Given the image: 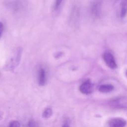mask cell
<instances>
[{"mask_svg":"<svg viewBox=\"0 0 127 127\" xmlns=\"http://www.w3.org/2000/svg\"><path fill=\"white\" fill-rule=\"evenodd\" d=\"M22 55V49L17 47L14 50L5 63L4 69L6 70H12L15 69L19 64Z\"/></svg>","mask_w":127,"mask_h":127,"instance_id":"obj_1","label":"cell"},{"mask_svg":"<svg viewBox=\"0 0 127 127\" xmlns=\"http://www.w3.org/2000/svg\"><path fill=\"white\" fill-rule=\"evenodd\" d=\"M102 0H93L90 6L91 15L96 18L101 17L102 12Z\"/></svg>","mask_w":127,"mask_h":127,"instance_id":"obj_2","label":"cell"},{"mask_svg":"<svg viewBox=\"0 0 127 127\" xmlns=\"http://www.w3.org/2000/svg\"><path fill=\"white\" fill-rule=\"evenodd\" d=\"M103 59L107 65L111 68L115 69L117 67V64L114 56L109 52H106L103 55Z\"/></svg>","mask_w":127,"mask_h":127,"instance_id":"obj_3","label":"cell"},{"mask_svg":"<svg viewBox=\"0 0 127 127\" xmlns=\"http://www.w3.org/2000/svg\"><path fill=\"white\" fill-rule=\"evenodd\" d=\"M93 85L89 80L84 82L79 87L80 91L84 94H90L93 91Z\"/></svg>","mask_w":127,"mask_h":127,"instance_id":"obj_4","label":"cell"},{"mask_svg":"<svg viewBox=\"0 0 127 127\" xmlns=\"http://www.w3.org/2000/svg\"><path fill=\"white\" fill-rule=\"evenodd\" d=\"M38 82L40 86H44L46 82V71L41 67L38 71Z\"/></svg>","mask_w":127,"mask_h":127,"instance_id":"obj_5","label":"cell"},{"mask_svg":"<svg viewBox=\"0 0 127 127\" xmlns=\"http://www.w3.org/2000/svg\"><path fill=\"white\" fill-rule=\"evenodd\" d=\"M109 125L110 127H125L126 122L123 119L114 118L109 121Z\"/></svg>","mask_w":127,"mask_h":127,"instance_id":"obj_6","label":"cell"},{"mask_svg":"<svg viewBox=\"0 0 127 127\" xmlns=\"http://www.w3.org/2000/svg\"><path fill=\"white\" fill-rule=\"evenodd\" d=\"M127 14V0H122L120 4V16L124 18Z\"/></svg>","mask_w":127,"mask_h":127,"instance_id":"obj_7","label":"cell"},{"mask_svg":"<svg viewBox=\"0 0 127 127\" xmlns=\"http://www.w3.org/2000/svg\"><path fill=\"white\" fill-rule=\"evenodd\" d=\"M114 89V86L109 84H105L101 85L99 87V90L101 92L108 93L112 91Z\"/></svg>","mask_w":127,"mask_h":127,"instance_id":"obj_8","label":"cell"},{"mask_svg":"<svg viewBox=\"0 0 127 127\" xmlns=\"http://www.w3.org/2000/svg\"><path fill=\"white\" fill-rule=\"evenodd\" d=\"M53 114V111L51 108H46L43 112L42 116L44 118L48 119L52 116Z\"/></svg>","mask_w":127,"mask_h":127,"instance_id":"obj_9","label":"cell"},{"mask_svg":"<svg viewBox=\"0 0 127 127\" xmlns=\"http://www.w3.org/2000/svg\"><path fill=\"white\" fill-rule=\"evenodd\" d=\"M13 9L16 10H19L23 7V2L21 0H16L14 2L13 6Z\"/></svg>","mask_w":127,"mask_h":127,"instance_id":"obj_10","label":"cell"},{"mask_svg":"<svg viewBox=\"0 0 127 127\" xmlns=\"http://www.w3.org/2000/svg\"><path fill=\"white\" fill-rule=\"evenodd\" d=\"M28 127H38V124L34 120H31L29 121L27 124Z\"/></svg>","mask_w":127,"mask_h":127,"instance_id":"obj_11","label":"cell"},{"mask_svg":"<svg viewBox=\"0 0 127 127\" xmlns=\"http://www.w3.org/2000/svg\"><path fill=\"white\" fill-rule=\"evenodd\" d=\"M63 0H55V3L53 6V8L54 10H56L59 7Z\"/></svg>","mask_w":127,"mask_h":127,"instance_id":"obj_12","label":"cell"},{"mask_svg":"<svg viewBox=\"0 0 127 127\" xmlns=\"http://www.w3.org/2000/svg\"><path fill=\"white\" fill-rule=\"evenodd\" d=\"M8 127H20V125L18 121H13L10 123Z\"/></svg>","mask_w":127,"mask_h":127,"instance_id":"obj_13","label":"cell"},{"mask_svg":"<svg viewBox=\"0 0 127 127\" xmlns=\"http://www.w3.org/2000/svg\"><path fill=\"white\" fill-rule=\"evenodd\" d=\"M3 30V24L0 21V38H1V37L2 36V33Z\"/></svg>","mask_w":127,"mask_h":127,"instance_id":"obj_14","label":"cell"},{"mask_svg":"<svg viewBox=\"0 0 127 127\" xmlns=\"http://www.w3.org/2000/svg\"><path fill=\"white\" fill-rule=\"evenodd\" d=\"M62 127H69V124L68 123V122H65V123H64V124L63 125Z\"/></svg>","mask_w":127,"mask_h":127,"instance_id":"obj_15","label":"cell"},{"mask_svg":"<svg viewBox=\"0 0 127 127\" xmlns=\"http://www.w3.org/2000/svg\"><path fill=\"white\" fill-rule=\"evenodd\" d=\"M126 75H127V72H126Z\"/></svg>","mask_w":127,"mask_h":127,"instance_id":"obj_16","label":"cell"},{"mask_svg":"<svg viewBox=\"0 0 127 127\" xmlns=\"http://www.w3.org/2000/svg\"></svg>","mask_w":127,"mask_h":127,"instance_id":"obj_17","label":"cell"}]
</instances>
